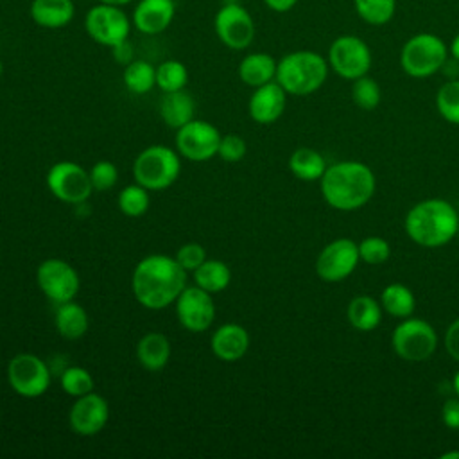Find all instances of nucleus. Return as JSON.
I'll use <instances>...</instances> for the list:
<instances>
[{
    "mask_svg": "<svg viewBox=\"0 0 459 459\" xmlns=\"http://www.w3.org/2000/svg\"><path fill=\"white\" fill-rule=\"evenodd\" d=\"M188 82V70L178 59H167L156 66V86L163 91L185 90Z\"/></svg>",
    "mask_w": 459,
    "mask_h": 459,
    "instance_id": "obj_32",
    "label": "nucleus"
},
{
    "mask_svg": "<svg viewBox=\"0 0 459 459\" xmlns=\"http://www.w3.org/2000/svg\"><path fill=\"white\" fill-rule=\"evenodd\" d=\"M109 420V405L108 400L91 391L75 398L68 411V425L77 436H95L99 434Z\"/></svg>",
    "mask_w": 459,
    "mask_h": 459,
    "instance_id": "obj_17",
    "label": "nucleus"
},
{
    "mask_svg": "<svg viewBox=\"0 0 459 459\" xmlns=\"http://www.w3.org/2000/svg\"><path fill=\"white\" fill-rule=\"evenodd\" d=\"M446 59V43L432 32H418L411 36L400 50L402 70L414 79H425L434 75L443 68Z\"/></svg>",
    "mask_w": 459,
    "mask_h": 459,
    "instance_id": "obj_6",
    "label": "nucleus"
},
{
    "mask_svg": "<svg viewBox=\"0 0 459 459\" xmlns=\"http://www.w3.org/2000/svg\"><path fill=\"white\" fill-rule=\"evenodd\" d=\"M441 420L448 429H459V396L450 398L441 407Z\"/></svg>",
    "mask_w": 459,
    "mask_h": 459,
    "instance_id": "obj_41",
    "label": "nucleus"
},
{
    "mask_svg": "<svg viewBox=\"0 0 459 459\" xmlns=\"http://www.w3.org/2000/svg\"><path fill=\"white\" fill-rule=\"evenodd\" d=\"M136 359L147 371H160L169 364L170 341L161 332H147L136 344Z\"/></svg>",
    "mask_w": 459,
    "mask_h": 459,
    "instance_id": "obj_22",
    "label": "nucleus"
},
{
    "mask_svg": "<svg viewBox=\"0 0 459 459\" xmlns=\"http://www.w3.org/2000/svg\"><path fill=\"white\" fill-rule=\"evenodd\" d=\"M210 348L219 360L237 362L249 350V333L238 323H224L212 333Z\"/></svg>",
    "mask_w": 459,
    "mask_h": 459,
    "instance_id": "obj_20",
    "label": "nucleus"
},
{
    "mask_svg": "<svg viewBox=\"0 0 459 459\" xmlns=\"http://www.w3.org/2000/svg\"><path fill=\"white\" fill-rule=\"evenodd\" d=\"M36 283L47 299L59 305L77 298L79 273L61 258H47L36 269Z\"/></svg>",
    "mask_w": 459,
    "mask_h": 459,
    "instance_id": "obj_13",
    "label": "nucleus"
},
{
    "mask_svg": "<svg viewBox=\"0 0 459 459\" xmlns=\"http://www.w3.org/2000/svg\"><path fill=\"white\" fill-rule=\"evenodd\" d=\"M45 183L50 194L66 204H81L93 192L88 170L75 161L54 163L47 172Z\"/></svg>",
    "mask_w": 459,
    "mask_h": 459,
    "instance_id": "obj_10",
    "label": "nucleus"
},
{
    "mask_svg": "<svg viewBox=\"0 0 459 459\" xmlns=\"http://www.w3.org/2000/svg\"><path fill=\"white\" fill-rule=\"evenodd\" d=\"M359 258V244L351 238H337L326 244L316 258V273L325 281H341L353 273Z\"/></svg>",
    "mask_w": 459,
    "mask_h": 459,
    "instance_id": "obj_16",
    "label": "nucleus"
},
{
    "mask_svg": "<svg viewBox=\"0 0 459 459\" xmlns=\"http://www.w3.org/2000/svg\"><path fill=\"white\" fill-rule=\"evenodd\" d=\"M246 154H247V143H246V140H244L240 134L230 133V134H224V136L221 138L217 156H219L222 161L237 163V161L244 160Z\"/></svg>",
    "mask_w": 459,
    "mask_h": 459,
    "instance_id": "obj_39",
    "label": "nucleus"
},
{
    "mask_svg": "<svg viewBox=\"0 0 459 459\" xmlns=\"http://www.w3.org/2000/svg\"><path fill=\"white\" fill-rule=\"evenodd\" d=\"M391 255V247L385 238L382 237H366L359 244V256L362 262L378 265L384 264Z\"/></svg>",
    "mask_w": 459,
    "mask_h": 459,
    "instance_id": "obj_37",
    "label": "nucleus"
},
{
    "mask_svg": "<svg viewBox=\"0 0 459 459\" xmlns=\"http://www.w3.org/2000/svg\"><path fill=\"white\" fill-rule=\"evenodd\" d=\"M448 54L455 59V61H459V32L454 36V39L450 41V47H448Z\"/></svg>",
    "mask_w": 459,
    "mask_h": 459,
    "instance_id": "obj_45",
    "label": "nucleus"
},
{
    "mask_svg": "<svg viewBox=\"0 0 459 459\" xmlns=\"http://www.w3.org/2000/svg\"><path fill=\"white\" fill-rule=\"evenodd\" d=\"M126 88L134 95H145L156 86V68L145 59H133L122 74Z\"/></svg>",
    "mask_w": 459,
    "mask_h": 459,
    "instance_id": "obj_30",
    "label": "nucleus"
},
{
    "mask_svg": "<svg viewBox=\"0 0 459 459\" xmlns=\"http://www.w3.org/2000/svg\"><path fill=\"white\" fill-rule=\"evenodd\" d=\"M93 190L97 192H106L111 190L118 183V169L115 163L108 160H100L93 163V167L88 170Z\"/></svg>",
    "mask_w": 459,
    "mask_h": 459,
    "instance_id": "obj_38",
    "label": "nucleus"
},
{
    "mask_svg": "<svg viewBox=\"0 0 459 459\" xmlns=\"http://www.w3.org/2000/svg\"><path fill=\"white\" fill-rule=\"evenodd\" d=\"M174 307L179 325L192 333L206 332L215 319V303L212 294L195 283L183 289V292L174 301Z\"/></svg>",
    "mask_w": 459,
    "mask_h": 459,
    "instance_id": "obj_15",
    "label": "nucleus"
},
{
    "mask_svg": "<svg viewBox=\"0 0 459 459\" xmlns=\"http://www.w3.org/2000/svg\"><path fill=\"white\" fill-rule=\"evenodd\" d=\"M445 348L448 355L459 362V319H455L445 333Z\"/></svg>",
    "mask_w": 459,
    "mask_h": 459,
    "instance_id": "obj_42",
    "label": "nucleus"
},
{
    "mask_svg": "<svg viewBox=\"0 0 459 459\" xmlns=\"http://www.w3.org/2000/svg\"><path fill=\"white\" fill-rule=\"evenodd\" d=\"M380 303H382V308L389 316L400 317V319L409 317L414 312V307H416V299H414L412 290L409 287L402 285V283L387 285L380 294Z\"/></svg>",
    "mask_w": 459,
    "mask_h": 459,
    "instance_id": "obj_29",
    "label": "nucleus"
},
{
    "mask_svg": "<svg viewBox=\"0 0 459 459\" xmlns=\"http://www.w3.org/2000/svg\"><path fill=\"white\" fill-rule=\"evenodd\" d=\"M118 210L127 217H142L151 206V195L149 190L136 181L133 185H127L118 194Z\"/></svg>",
    "mask_w": 459,
    "mask_h": 459,
    "instance_id": "obj_33",
    "label": "nucleus"
},
{
    "mask_svg": "<svg viewBox=\"0 0 459 459\" xmlns=\"http://www.w3.org/2000/svg\"><path fill=\"white\" fill-rule=\"evenodd\" d=\"M351 99L360 109H366V111L375 109L382 99L378 82L368 75L355 79L351 84Z\"/></svg>",
    "mask_w": 459,
    "mask_h": 459,
    "instance_id": "obj_36",
    "label": "nucleus"
},
{
    "mask_svg": "<svg viewBox=\"0 0 459 459\" xmlns=\"http://www.w3.org/2000/svg\"><path fill=\"white\" fill-rule=\"evenodd\" d=\"M355 13L368 25L380 27L393 20L396 13V0H353Z\"/></svg>",
    "mask_w": 459,
    "mask_h": 459,
    "instance_id": "obj_31",
    "label": "nucleus"
},
{
    "mask_svg": "<svg viewBox=\"0 0 459 459\" xmlns=\"http://www.w3.org/2000/svg\"><path fill=\"white\" fill-rule=\"evenodd\" d=\"M405 231L421 247H441L459 230V215L445 199H423L405 215Z\"/></svg>",
    "mask_w": 459,
    "mask_h": 459,
    "instance_id": "obj_3",
    "label": "nucleus"
},
{
    "mask_svg": "<svg viewBox=\"0 0 459 459\" xmlns=\"http://www.w3.org/2000/svg\"><path fill=\"white\" fill-rule=\"evenodd\" d=\"M452 385H454V391H455V394L459 396V371L454 375V380H452Z\"/></svg>",
    "mask_w": 459,
    "mask_h": 459,
    "instance_id": "obj_48",
    "label": "nucleus"
},
{
    "mask_svg": "<svg viewBox=\"0 0 459 459\" xmlns=\"http://www.w3.org/2000/svg\"><path fill=\"white\" fill-rule=\"evenodd\" d=\"M328 61L314 50L285 54L276 66V82L290 95H310L323 86L328 75Z\"/></svg>",
    "mask_w": 459,
    "mask_h": 459,
    "instance_id": "obj_4",
    "label": "nucleus"
},
{
    "mask_svg": "<svg viewBox=\"0 0 459 459\" xmlns=\"http://www.w3.org/2000/svg\"><path fill=\"white\" fill-rule=\"evenodd\" d=\"M2 74H4V63H2V59H0V77H2Z\"/></svg>",
    "mask_w": 459,
    "mask_h": 459,
    "instance_id": "obj_49",
    "label": "nucleus"
},
{
    "mask_svg": "<svg viewBox=\"0 0 459 459\" xmlns=\"http://www.w3.org/2000/svg\"><path fill=\"white\" fill-rule=\"evenodd\" d=\"M174 258L179 262V265L186 273H194L208 258V255H206V249L199 242H186L176 251Z\"/></svg>",
    "mask_w": 459,
    "mask_h": 459,
    "instance_id": "obj_40",
    "label": "nucleus"
},
{
    "mask_svg": "<svg viewBox=\"0 0 459 459\" xmlns=\"http://www.w3.org/2000/svg\"><path fill=\"white\" fill-rule=\"evenodd\" d=\"M54 323L57 333L68 341L81 339L90 328L88 312L84 310V307L75 303V299L57 305Z\"/></svg>",
    "mask_w": 459,
    "mask_h": 459,
    "instance_id": "obj_25",
    "label": "nucleus"
},
{
    "mask_svg": "<svg viewBox=\"0 0 459 459\" xmlns=\"http://www.w3.org/2000/svg\"><path fill=\"white\" fill-rule=\"evenodd\" d=\"M185 287L186 271L169 255L154 253L143 256L131 274L133 296L149 310H161L174 305Z\"/></svg>",
    "mask_w": 459,
    "mask_h": 459,
    "instance_id": "obj_1",
    "label": "nucleus"
},
{
    "mask_svg": "<svg viewBox=\"0 0 459 459\" xmlns=\"http://www.w3.org/2000/svg\"><path fill=\"white\" fill-rule=\"evenodd\" d=\"M326 61L339 77L355 81L362 75H368L373 56L362 38L355 34H342L330 43Z\"/></svg>",
    "mask_w": 459,
    "mask_h": 459,
    "instance_id": "obj_7",
    "label": "nucleus"
},
{
    "mask_svg": "<svg viewBox=\"0 0 459 459\" xmlns=\"http://www.w3.org/2000/svg\"><path fill=\"white\" fill-rule=\"evenodd\" d=\"M100 4H109V5H118V7H122V5H127V4H131L133 0H99Z\"/></svg>",
    "mask_w": 459,
    "mask_h": 459,
    "instance_id": "obj_46",
    "label": "nucleus"
},
{
    "mask_svg": "<svg viewBox=\"0 0 459 459\" xmlns=\"http://www.w3.org/2000/svg\"><path fill=\"white\" fill-rule=\"evenodd\" d=\"M278 61L265 52H251L238 63V77L244 84L258 88L276 79Z\"/></svg>",
    "mask_w": 459,
    "mask_h": 459,
    "instance_id": "obj_23",
    "label": "nucleus"
},
{
    "mask_svg": "<svg viewBox=\"0 0 459 459\" xmlns=\"http://www.w3.org/2000/svg\"><path fill=\"white\" fill-rule=\"evenodd\" d=\"M393 348L407 362H423L436 351L437 333L427 321L405 317L393 332Z\"/></svg>",
    "mask_w": 459,
    "mask_h": 459,
    "instance_id": "obj_8",
    "label": "nucleus"
},
{
    "mask_svg": "<svg viewBox=\"0 0 459 459\" xmlns=\"http://www.w3.org/2000/svg\"><path fill=\"white\" fill-rule=\"evenodd\" d=\"M290 172L301 181H316L326 170V161L316 149L299 147L289 158Z\"/></svg>",
    "mask_w": 459,
    "mask_h": 459,
    "instance_id": "obj_27",
    "label": "nucleus"
},
{
    "mask_svg": "<svg viewBox=\"0 0 459 459\" xmlns=\"http://www.w3.org/2000/svg\"><path fill=\"white\" fill-rule=\"evenodd\" d=\"M285 104L287 91L274 79L255 88L247 102V111L256 124H273L283 115Z\"/></svg>",
    "mask_w": 459,
    "mask_h": 459,
    "instance_id": "obj_18",
    "label": "nucleus"
},
{
    "mask_svg": "<svg viewBox=\"0 0 459 459\" xmlns=\"http://www.w3.org/2000/svg\"><path fill=\"white\" fill-rule=\"evenodd\" d=\"M113 57L118 65H129L134 59V52H133V45L129 43V39H124L120 43H117L115 47H111Z\"/></svg>",
    "mask_w": 459,
    "mask_h": 459,
    "instance_id": "obj_43",
    "label": "nucleus"
},
{
    "mask_svg": "<svg viewBox=\"0 0 459 459\" xmlns=\"http://www.w3.org/2000/svg\"><path fill=\"white\" fill-rule=\"evenodd\" d=\"M59 384H61V389L72 398L88 394L95 387V380H93L91 373L82 366H70V368L63 369V373L59 377Z\"/></svg>",
    "mask_w": 459,
    "mask_h": 459,
    "instance_id": "obj_34",
    "label": "nucleus"
},
{
    "mask_svg": "<svg viewBox=\"0 0 459 459\" xmlns=\"http://www.w3.org/2000/svg\"><path fill=\"white\" fill-rule=\"evenodd\" d=\"M5 375L11 389L23 398H38L50 387V369L34 353H16L9 360Z\"/></svg>",
    "mask_w": 459,
    "mask_h": 459,
    "instance_id": "obj_9",
    "label": "nucleus"
},
{
    "mask_svg": "<svg viewBox=\"0 0 459 459\" xmlns=\"http://www.w3.org/2000/svg\"><path fill=\"white\" fill-rule=\"evenodd\" d=\"M176 16L174 0H138L133 9V25L142 34H160L172 23Z\"/></svg>",
    "mask_w": 459,
    "mask_h": 459,
    "instance_id": "obj_19",
    "label": "nucleus"
},
{
    "mask_svg": "<svg viewBox=\"0 0 459 459\" xmlns=\"http://www.w3.org/2000/svg\"><path fill=\"white\" fill-rule=\"evenodd\" d=\"M221 138L222 134L213 124L194 118L188 124L176 129L174 143L179 156L186 158L188 161L201 163L217 156Z\"/></svg>",
    "mask_w": 459,
    "mask_h": 459,
    "instance_id": "obj_12",
    "label": "nucleus"
},
{
    "mask_svg": "<svg viewBox=\"0 0 459 459\" xmlns=\"http://www.w3.org/2000/svg\"><path fill=\"white\" fill-rule=\"evenodd\" d=\"M348 321L355 330H375L382 319V308L371 296H355L348 305Z\"/></svg>",
    "mask_w": 459,
    "mask_h": 459,
    "instance_id": "obj_28",
    "label": "nucleus"
},
{
    "mask_svg": "<svg viewBox=\"0 0 459 459\" xmlns=\"http://www.w3.org/2000/svg\"><path fill=\"white\" fill-rule=\"evenodd\" d=\"M181 172L179 152L167 145H149L133 161V178L149 192H160L176 183Z\"/></svg>",
    "mask_w": 459,
    "mask_h": 459,
    "instance_id": "obj_5",
    "label": "nucleus"
},
{
    "mask_svg": "<svg viewBox=\"0 0 459 459\" xmlns=\"http://www.w3.org/2000/svg\"><path fill=\"white\" fill-rule=\"evenodd\" d=\"M30 18L43 29L66 27L75 16L72 0H32L29 7Z\"/></svg>",
    "mask_w": 459,
    "mask_h": 459,
    "instance_id": "obj_21",
    "label": "nucleus"
},
{
    "mask_svg": "<svg viewBox=\"0 0 459 459\" xmlns=\"http://www.w3.org/2000/svg\"><path fill=\"white\" fill-rule=\"evenodd\" d=\"M213 29L219 41L231 50H244L255 39V22L253 16L237 2L224 4L215 18Z\"/></svg>",
    "mask_w": 459,
    "mask_h": 459,
    "instance_id": "obj_14",
    "label": "nucleus"
},
{
    "mask_svg": "<svg viewBox=\"0 0 459 459\" xmlns=\"http://www.w3.org/2000/svg\"><path fill=\"white\" fill-rule=\"evenodd\" d=\"M436 108L446 122L459 124V77L457 79H448L437 90Z\"/></svg>",
    "mask_w": 459,
    "mask_h": 459,
    "instance_id": "obj_35",
    "label": "nucleus"
},
{
    "mask_svg": "<svg viewBox=\"0 0 459 459\" xmlns=\"http://www.w3.org/2000/svg\"><path fill=\"white\" fill-rule=\"evenodd\" d=\"M131 20L118 5L97 4L88 9L84 16L86 34L102 47H115L117 43L129 39Z\"/></svg>",
    "mask_w": 459,
    "mask_h": 459,
    "instance_id": "obj_11",
    "label": "nucleus"
},
{
    "mask_svg": "<svg viewBox=\"0 0 459 459\" xmlns=\"http://www.w3.org/2000/svg\"><path fill=\"white\" fill-rule=\"evenodd\" d=\"M441 459H459V450L445 452V454H441Z\"/></svg>",
    "mask_w": 459,
    "mask_h": 459,
    "instance_id": "obj_47",
    "label": "nucleus"
},
{
    "mask_svg": "<svg viewBox=\"0 0 459 459\" xmlns=\"http://www.w3.org/2000/svg\"><path fill=\"white\" fill-rule=\"evenodd\" d=\"M194 283L210 294L222 292L231 281V271L222 260L206 258L194 273Z\"/></svg>",
    "mask_w": 459,
    "mask_h": 459,
    "instance_id": "obj_26",
    "label": "nucleus"
},
{
    "mask_svg": "<svg viewBox=\"0 0 459 459\" xmlns=\"http://www.w3.org/2000/svg\"><path fill=\"white\" fill-rule=\"evenodd\" d=\"M264 4L274 13H289L298 4V0H264Z\"/></svg>",
    "mask_w": 459,
    "mask_h": 459,
    "instance_id": "obj_44",
    "label": "nucleus"
},
{
    "mask_svg": "<svg viewBox=\"0 0 459 459\" xmlns=\"http://www.w3.org/2000/svg\"><path fill=\"white\" fill-rule=\"evenodd\" d=\"M321 194L325 201L342 212L364 206L375 194V174L360 161H339L326 167L321 176Z\"/></svg>",
    "mask_w": 459,
    "mask_h": 459,
    "instance_id": "obj_2",
    "label": "nucleus"
},
{
    "mask_svg": "<svg viewBox=\"0 0 459 459\" xmlns=\"http://www.w3.org/2000/svg\"><path fill=\"white\" fill-rule=\"evenodd\" d=\"M194 113H195V102L188 91L178 90V91L163 93L160 100V117L169 127L179 129L181 126L194 120Z\"/></svg>",
    "mask_w": 459,
    "mask_h": 459,
    "instance_id": "obj_24",
    "label": "nucleus"
}]
</instances>
